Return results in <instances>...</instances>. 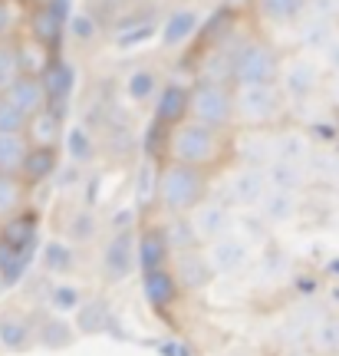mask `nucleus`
Returning a JSON list of instances; mask_svg holds the SVG:
<instances>
[{
	"instance_id": "obj_32",
	"label": "nucleus",
	"mask_w": 339,
	"mask_h": 356,
	"mask_svg": "<svg viewBox=\"0 0 339 356\" xmlns=\"http://www.w3.org/2000/svg\"><path fill=\"white\" fill-rule=\"evenodd\" d=\"M280 356H316L310 346H303V350H287V353H280Z\"/></svg>"
},
{
	"instance_id": "obj_14",
	"label": "nucleus",
	"mask_w": 339,
	"mask_h": 356,
	"mask_svg": "<svg viewBox=\"0 0 339 356\" xmlns=\"http://www.w3.org/2000/svg\"><path fill=\"white\" fill-rule=\"evenodd\" d=\"M63 109L56 106H43L40 113L26 115V126H24V139L33 145V149H60L63 145Z\"/></svg>"
},
{
	"instance_id": "obj_5",
	"label": "nucleus",
	"mask_w": 339,
	"mask_h": 356,
	"mask_svg": "<svg viewBox=\"0 0 339 356\" xmlns=\"http://www.w3.org/2000/svg\"><path fill=\"white\" fill-rule=\"evenodd\" d=\"M185 119H195L211 129H224V132H238L234 129V86L227 79L198 76L185 96Z\"/></svg>"
},
{
	"instance_id": "obj_9",
	"label": "nucleus",
	"mask_w": 339,
	"mask_h": 356,
	"mask_svg": "<svg viewBox=\"0 0 339 356\" xmlns=\"http://www.w3.org/2000/svg\"><path fill=\"white\" fill-rule=\"evenodd\" d=\"M168 270H172V277H175L181 297L208 291L211 280H214V270H211V264H208V254H204L201 244H191V248L172 251V257H168Z\"/></svg>"
},
{
	"instance_id": "obj_21",
	"label": "nucleus",
	"mask_w": 339,
	"mask_h": 356,
	"mask_svg": "<svg viewBox=\"0 0 339 356\" xmlns=\"http://www.w3.org/2000/svg\"><path fill=\"white\" fill-rule=\"evenodd\" d=\"M135 257H138V267H142V274L145 270H155V267H165L168 264V241H165L162 228H149L142 238H138V248H135Z\"/></svg>"
},
{
	"instance_id": "obj_18",
	"label": "nucleus",
	"mask_w": 339,
	"mask_h": 356,
	"mask_svg": "<svg viewBox=\"0 0 339 356\" xmlns=\"http://www.w3.org/2000/svg\"><path fill=\"white\" fill-rule=\"evenodd\" d=\"M30 191L33 188H30L20 175L0 172V225L30 208Z\"/></svg>"
},
{
	"instance_id": "obj_1",
	"label": "nucleus",
	"mask_w": 339,
	"mask_h": 356,
	"mask_svg": "<svg viewBox=\"0 0 339 356\" xmlns=\"http://www.w3.org/2000/svg\"><path fill=\"white\" fill-rule=\"evenodd\" d=\"M162 159H172V162L198 168L211 178H221V172H227L238 162V132L201 126V122L181 115L178 122L165 126Z\"/></svg>"
},
{
	"instance_id": "obj_3",
	"label": "nucleus",
	"mask_w": 339,
	"mask_h": 356,
	"mask_svg": "<svg viewBox=\"0 0 339 356\" xmlns=\"http://www.w3.org/2000/svg\"><path fill=\"white\" fill-rule=\"evenodd\" d=\"M287 113L290 102L283 96L280 83H240V86H234V129L238 132L280 129Z\"/></svg>"
},
{
	"instance_id": "obj_8",
	"label": "nucleus",
	"mask_w": 339,
	"mask_h": 356,
	"mask_svg": "<svg viewBox=\"0 0 339 356\" xmlns=\"http://www.w3.org/2000/svg\"><path fill=\"white\" fill-rule=\"evenodd\" d=\"M188 228H191V234H195V241L201 244H211V241H217V238H224V234H231V231L238 228V211L231 208L227 202H221L217 195H208L195 211H188Z\"/></svg>"
},
{
	"instance_id": "obj_16",
	"label": "nucleus",
	"mask_w": 339,
	"mask_h": 356,
	"mask_svg": "<svg viewBox=\"0 0 339 356\" xmlns=\"http://www.w3.org/2000/svg\"><path fill=\"white\" fill-rule=\"evenodd\" d=\"M300 204H303L300 191L270 188L254 211H257V218H261L264 225H287V221H293V218L300 215Z\"/></svg>"
},
{
	"instance_id": "obj_28",
	"label": "nucleus",
	"mask_w": 339,
	"mask_h": 356,
	"mask_svg": "<svg viewBox=\"0 0 339 356\" xmlns=\"http://www.w3.org/2000/svg\"><path fill=\"white\" fill-rule=\"evenodd\" d=\"M316 60L323 63L326 76H339V24L329 30V37L323 40V47L316 50Z\"/></svg>"
},
{
	"instance_id": "obj_22",
	"label": "nucleus",
	"mask_w": 339,
	"mask_h": 356,
	"mask_svg": "<svg viewBox=\"0 0 339 356\" xmlns=\"http://www.w3.org/2000/svg\"><path fill=\"white\" fill-rule=\"evenodd\" d=\"M306 346L313 350L316 356H336L339 353V317L336 314H326L320 317L306 333Z\"/></svg>"
},
{
	"instance_id": "obj_10",
	"label": "nucleus",
	"mask_w": 339,
	"mask_h": 356,
	"mask_svg": "<svg viewBox=\"0 0 339 356\" xmlns=\"http://www.w3.org/2000/svg\"><path fill=\"white\" fill-rule=\"evenodd\" d=\"M24 33L33 37L37 43L50 47L53 53L60 50V43L66 37V10L63 0H50V3H37V7H26L24 13Z\"/></svg>"
},
{
	"instance_id": "obj_27",
	"label": "nucleus",
	"mask_w": 339,
	"mask_h": 356,
	"mask_svg": "<svg viewBox=\"0 0 339 356\" xmlns=\"http://www.w3.org/2000/svg\"><path fill=\"white\" fill-rule=\"evenodd\" d=\"M178 24L175 20H168V26H165L162 33V43L165 47H175V43H181V40H188L191 33H195V26H198V20H195V13L185 7V10H175Z\"/></svg>"
},
{
	"instance_id": "obj_29",
	"label": "nucleus",
	"mask_w": 339,
	"mask_h": 356,
	"mask_svg": "<svg viewBox=\"0 0 339 356\" xmlns=\"http://www.w3.org/2000/svg\"><path fill=\"white\" fill-rule=\"evenodd\" d=\"M155 89H158V79H155V73H149V70H138V73L129 76V96H132L135 102L151 99Z\"/></svg>"
},
{
	"instance_id": "obj_33",
	"label": "nucleus",
	"mask_w": 339,
	"mask_h": 356,
	"mask_svg": "<svg viewBox=\"0 0 339 356\" xmlns=\"http://www.w3.org/2000/svg\"><path fill=\"white\" fill-rule=\"evenodd\" d=\"M7 284H10V280H7V274H3V267H0V291H3Z\"/></svg>"
},
{
	"instance_id": "obj_26",
	"label": "nucleus",
	"mask_w": 339,
	"mask_h": 356,
	"mask_svg": "<svg viewBox=\"0 0 339 356\" xmlns=\"http://www.w3.org/2000/svg\"><path fill=\"white\" fill-rule=\"evenodd\" d=\"M24 0H0V40H10L24 30Z\"/></svg>"
},
{
	"instance_id": "obj_4",
	"label": "nucleus",
	"mask_w": 339,
	"mask_h": 356,
	"mask_svg": "<svg viewBox=\"0 0 339 356\" xmlns=\"http://www.w3.org/2000/svg\"><path fill=\"white\" fill-rule=\"evenodd\" d=\"M227 56V79L240 86V83H276L280 66H283V53L267 33H251V37L238 40Z\"/></svg>"
},
{
	"instance_id": "obj_23",
	"label": "nucleus",
	"mask_w": 339,
	"mask_h": 356,
	"mask_svg": "<svg viewBox=\"0 0 339 356\" xmlns=\"http://www.w3.org/2000/svg\"><path fill=\"white\" fill-rule=\"evenodd\" d=\"M43 76V86H47V96H50V106H63L66 102V96H69V86H73V70L63 63V60H56L53 56L50 60V66L40 73Z\"/></svg>"
},
{
	"instance_id": "obj_25",
	"label": "nucleus",
	"mask_w": 339,
	"mask_h": 356,
	"mask_svg": "<svg viewBox=\"0 0 339 356\" xmlns=\"http://www.w3.org/2000/svg\"><path fill=\"white\" fill-rule=\"evenodd\" d=\"M20 73H24V66H20V53H17V37L0 40V92L10 86Z\"/></svg>"
},
{
	"instance_id": "obj_2",
	"label": "nucleus",
	"mask_w": 339,
	"mask_h": 356,
	"mask_svg": "<svg viewBox=\"0 0 339 356\" xmlns=\"http://www.w3.org/2000/svg\"><path fill=\"white\" fill-rule=\"evenodd\" d=\"M214 191V178L198 172L191 165L162 159V165L155 172V204L165 215H188Z\"/></svg>"
},
{
	"instance_id": "obj_7",
	"label": "nucleus",
	"mask_w": 339,
	"mask_h": 356,
	"mask_svg": "<svg viewBox=\"0 0 339 356\" xmlns=\"http://www.w3.org/2000/svg\"><path fill=\"white\" fill-rule=\"evenodd\" d=\"M224 175V188L217 191V198L227 202L234 211H254L261 198L270 191L264 165H251V162H234V165L221 172Z\"/></svg>"
},
{
	"instance_id": "obj_30",
	"label": "nucleus",
	"mask_w": 339,
	"mask_h": 356,
	"mask_svg": "<svg viewBox=\"0 0 339 356\" xmlns=\"http://www.w3.org/2000/svg\"><path fill=\"white\" fill-rule=\"evenodd\" d=\"M24 126H26V115L0 92V132H24Z\"/></svg>"
},
{
	"instance_id": "obj_12",
	"label": "nucleus",
	"mask_w": 339,
	"mask_h": 356,
	"mask_svg": "<svg viewBox=\"0 0 339 356\" xmlns=\"http://www.w3.org/2000/svg\"><path fill=\"white\" fill-rule=\"evenodd\" d=\"M40 323L33 314H26L24 307H3L0 310V346L10 353H24L37 343Z\"/></svg>"
},
{
	"instance_id": "obj_15",
	"label": "nucleus",
	"mask_w": 339,
	"mask_h": 356,
	"mask_svg": "<svg viewBox=\"0 0 339 356\" xmlns=\"http://www.w3.org/2000/svg\"><path fill=\"white\" fill-rule=\"evenodd\" d=\"M3 96H7V99H10L24 115H33V113H40L43 106H50L43 76H37V73H20L10 86L3 89Z\"/></svg>"
},
{
	"instance_id": "obj_11",
	"label": "nucleus",
	"mask_w": 339,
	"mask_h": 356,
	"mask_svg": "<svg viewBox=\"0 0 339 356\" xmlns=\"http://www.w3.org/2000/svg\"><path fill=\"white\" fill-rule=\"evenodd\" d=\"M204 254H208V264H211L214 277H231V274H240L244 267L251 264V241L234 228L224 238L204 244Z\"/></svg>"
},
{
	"instance_id": "obj_31",
	"label": "nucleus",
	"mask_w": 339,
	"mask_h": 356,
	"mask_svg": "<svg viewBox=\"0 0 339 356\" xmlns=\"http://www.w3.org/2000/svg\"><path fill=\"white\" fill-rule=\"evenodd\" d=\"M323 96L329 99V106L339 109V76H326V86H323Z\"/></svg>"
},
{
	"instance_id": "obj_6",
	"label": "nucleus",
	"mask_w": 339,
	"mask_h": 356,
	"mask_svg": "<svg viewBox=\"0 0 339 356\" xmlns=\"http://www.w3.org/2000/svg\"><path fill=\"white\" fill-rule=\"evenodd\" d=\"M283 96H287L290 106L306 99H316L323 96V86H326V70L316 60V53H303L297 50L293 56H283V66H280V76H276Z\"/></svg>"
},
{
	"instance_id": "obj_13",
	"label": "nucleus",
	"mask_w": 339,
	"mask_h": 356,
	"mask_svg": "<svg viewBox=\"0 0 339 356\" xmlns=\"http://www.w3.org/2000/svg\"><path fill=\"white\" fill-rule=\"evenodd\" d=\"M310 0H251L254 20L261 30H293L306 17Z\"/></svg>"
},
{
	"instance_id": "obj_20",
	"label": "nucleus",
	"mask_w": 339,
	"mask_h": 356,
	"mask_svg": "<svg viewBox=\"0 0 339 356\" xmlns=\"http://www.w3.org/2000/svg\"><path fill=\"white\" fill-rule=\"evenodd\" d=\"M267 181L270 188H283V191H303L306 181H310V168L306 162H283V159H274L264 165Z\"/></svg>"
},
{
	"instance_id": "obj_17",
	"label": "nucleus",
	"mask_w": 339,
	"mask_h": 356,
	"mask_svg": "<svg viewBox=\"0 0 339 356\" xmlns=\"http://www.w3.org/2000/svg\"><path fill=\"white\" fill-rule=\"evenodd\" d=\"M142 291H145L149 307H155V310H168V307H175L178 300H181V291H178L168 264L155 267V270H145V274H142Z\"/></svg>"
},
{
	"instance_id": "obj_19",
	"label": "nucleus",
	"mask_w": 339,
	"mask_h": 356,
	"mask_svg": "<svg viewBox=\"0 0 339 356\" xmlns=\"http://www.w3.org/2000/svg\"><path fill=\"white\" fill-rule=\"evenodd\" d=\"M56 165H60V149H33L30 145L24 165H20V178H24L30 188H37L43 181H50Z\"/></svg>"
},
{
	"instance_id": "obj_34",
	"label": "nucleus",
	"mask_w": 339,
	"mask_h": 356,
	"mask_svg": "<svg viewBox=\"0 0 339 356\" xmlns=\"http://www.w3.org/2000/svg\"><path fill=\"white\" fill-rule=\"evenodd\" d=\"M113 3H132V0H113Z\"/></svg>"
},
{
	"instance_id": "obj_24",
	"label": "nucleus",
	"mask_w": 339,
	"mask_h": 356,
	"mask_svg": "<svg viewBox=\"0 0 339 356\" xmlns=\"http://www.w3.org/2000/svg\"><path fill=\"white\" fill-rule=\"evenodd\" d=\"M26 152H30V142L24 139V132H0V172L20 175Z\"/></svg>"
}]
</instances>
